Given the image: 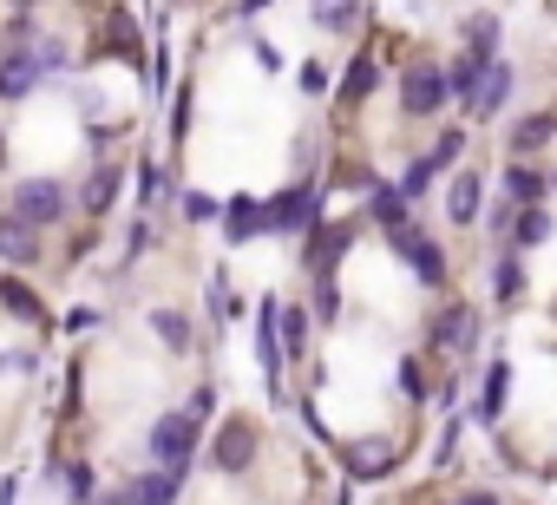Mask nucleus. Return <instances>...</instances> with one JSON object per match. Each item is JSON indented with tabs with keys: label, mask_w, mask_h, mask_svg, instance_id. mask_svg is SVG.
Returning <instances> with one entry per match:
<instances>
[{
	"label": "nucleus",
	"mask_w": 557,
	"mask_h": 505,
	"mask_svg": "<svg viewBox=\"0 0 557 505\" xmlns=\"http://www.w3.org/2000/svg\"><path fill=\"white\" fill-rule=\"evenodd\" d=\"M459 505H498V498H492V492H466Z\"/></svg>",
	"instance_id": "32"
},
{
	"label": "nucleus",
	"mask_w": 557,
	"mask_h": 505,
	"mask_svg": "<svg viewBox=\"0 0 557 505\" xmlns=\"http://www.w3.org/2000/svg\"><path fill=\"white\" fill-rule=\"evenodd\" d=\"M119 197V171L106 164V171H92V184H86V210H106Z\"/></svg>",
	"instance_id": "23"
},
{
	"label": "nucleus",
	"mask_w": 557,
	"mask_h": 505,
	"mask_svg": "<svg viewBox=\"0 0 557 505\" xmlns=\"http://www.w3.org/2000/svg\"><path fill=\"white\" fill-rule=\"evenodd\" d=\"M309 217H315V184H296V190L262 204V236H296Z\"/></svg>",
	"instance_id": "2"
},
{
	"label": "nucleus",
	"mask_w": 557,
	"mask_h": 505,
	"mask_svg": "<svg viewBox=\"0 0 557 505\" xmlns=\"http://www.w3.org/2000/svg\"><path fill=\"white\" fill-rule=\"evenodd\" d=\"M505 394H511V361H492V368H485V407H479V414H485V420H498Z\"/></svg>",
	"instance_id": "20"
},
{
	"label": "nucleus",
	"mask_w": 557,
	"mask_h": 505,
	"mask_svg": "<svg viewBox=\"0 0 557 505\" xmlns=\"http://www.w3.org/2000/svg\"><path fill=\"white\" fill-rule=\"evenodd\" d=\"M544 184H550V177H544V171H531V164H511V171H505V190H511V197H518L524 210H531V204L544 197Z\"/></svg>",
	"instance_id": "16"
},
{
	"label": "nucleus",
	"mask_w": 557,
	"mask_h": 505,
	"mask_svg": "<svg viewBox=\"0 0 557 505\" xmlns=\"http://www.w3.org/2000/svg\"><path fill=\"white\" fill-rule=\"evenodd\" d=\"M505 99H511V66H505V60H492V73L479 79V99H472V112H479V119H492Z\"/></svg>",
	"instance_id": "12"
},
{
	"label": "nucleus",
	"mask_w": 557,
	"mask_h": 505,
	"mask_svg": "<svg viewBox=\"0 0 557 505\" xmlns=\"http://www.w3.org/2000/svg\"><path fill=\"white\" fill-rule=\"evenodd\" d=\"M446 210H453V223H472V217H479V177H453Z\"/></svg>",
	"instance_id": "19"
},
{
	"label": "nucleus",
	"mask_w": 557,
	"mask_h": 505,
	"mask_svg": "<svg viewBox=\"0 0 557 505\" xmlns=\"http://www.w3.org/2000/svg\"><path fill=\"white\" fill-rule=\"evenodd\" d=\"M275 329H283V348H289V355L309 348V309H296V303H289V309H275Z\"/></svg>",
	"instance_id": "18"
},
{
	"label": "nucleus",
	"mask_w": 557,
	"mask_h": 505,
	"mask_svg": "<svg viewBox=\"0 0 557 505\" xmlns=\"http://www.w3.org/2000/svg\"><path fill=\"white\" fill-rule=\"evenodd\" d=\"M400 387H407V394H426V387H420V361H400Z\"/></svg>",
	"instance_id": "31"
},
{
	"label": "nucleus",
	"mask_w": 557,
	"mask_h": 505,
	"mask_svg": "<svg viewBox=\"0 0 557 505\" xmlns=\"http://www.w3.org/2000/svg\"><path fill=\"white\" fill-rule=\"evenodd\" d=\"M0 303H8L14 316H27V322H40V303H34V296H27L21 283H8V290H0Z\"/></svg>",
	"instance_id": "27"
},
{
	"label": "nucleus",
	"mask_w": 557,
	"mask_h": 505,
	"mask_svg": "<svg viewBox=\"0 0 557 505\" xmlns=\"http://www.w3.org/2000/svg\"><path fill=\"white\" fill-rule=\"evenodd\" d=\"M92 485H99V479H92V466H73V498H79V505L92 498Z\"/></svg>",
	"instance_id": "29"
},
{
	"label": "nucleus",
	"mask_w": 557,
	"mask_h": 505,
	"mask_svg": "<svg viewBox=\"0 0 557 505\" xmlns=\"http://www.w3.org/2000/svg\"><path fill=\"white\" fill-rule=\"evenodd\" d=\"M184 217H216V204H210V197H197V190H184Z\"/></svg>",
	"instance_id": "30"
},
{
	"label": "nucleus",
	"mask_w": 557,
	"mask_h": 505,
	"mask_svg": "<svg viewBox=\"0 0 557 505\" xmlns=\"http://www.w3.org/2000/svg\"><path fill=\"white\" fill-rule=\"evenodd\" d=\"M368 86H374V60H355V66H348V79H342V99H361Z\"/></svg>",
	"instance_id": "26"
},
{
	"label": "nucleus",
	"mask_w": 557,
	"mask_h": 505,
	"mask_svg": "<svg viewBox=\"0 0 557 505\" xmlns=\"http://www.w3.org/2000/svg\"><path fill=\"white\" fill-rule=\"evenodd\" d=\"M0 257H8L14 270H27V263L40 257V243H34V223H21V217H0Z\"/></svg>",
	"instance_id": "9"
},
{
	"label": "nucleus",
	"mask_w": 557,
	"mask_h": 505,
	"mask_svg": "<svg viewBox=\"0 0 557 505\" xmlns=\"http://www.w3.org/2000/svg\"><path fill=\"white\" fill-rule=\"evenodd\" d=\"M40 86V53H8L0 60V99H27Z\"/></svg>",
	"instance_id": "8"
},
{
	"label": "nucleus",
	"mask_w": 557,
	"mask_h": 505,
	"mask_svg": "<svg viewBox=\"0 0 557 505\" xmlns=\"http://www.w3.org/2000/svg\"><path fill=\"white\" fill-rule=\"evenodd\" d=\"M151 453H158L164 472H184L190 453H197V420H190V414H164V420L151 427Z\"/></svg>",
	"instance_id": "1"
},
{
	"label": "nucleus",
	"mask_w": 557,
	"mask_h": 505,
	"mask_svg": "<svg viewBox=\"0 0 557 505\" xmlns=\"http://www.w3.org/2000/svg\"><path fill=\"white\" fill-rule=\"evenodd\" d=\"M518 243H544L550 236V217H544V204H531V210H518V230H511Z\"/></svg>",
	"instance_id": "24"
},
{
	"label": "nucleus",
	"mask_w": 557,
	"mask_h": 505,
	"mask_svg": "<svg viewBox=\"0 0 557 505\" xmlns=\"http://www.w3.org/2000/svg\"><path fill=\"white\" fill-rule=\"evenodd\" d=\"M459 151H466V132H446V138H440V145H433V151H426V164H433V171H440V164H453V158H459Z\"/></svg>",
	"instance_id": "28"
},
{
	"label": "nucleus",
	"mask_w": 557,
	"mask_h": 505,
	"mask_svg": "<svg viewBox=\"0 0 557 505\" xmlns=\"http://www.w3.org/2000/svg\"><path fill=\"white\" fill-rule=\"evenodd\" d=\"M151 329L164 335V348H171V355H184V348H190V322H184L177 309H158V316H151Z\"/></svg>",
	"instance_id": "22"
},
{
	"label": "nucleus",
	"mask_w": 557,
	"mask_h": 505,
	"mask_svg": "<svg viewBox=\"0 0 557 505\" xmlns=\"http://www.w3.org/2000/svg\"><path fill=\"white\" fill-rule=\"evenodd\" d=\"M550 184H557V171H550Z\"/></svg>",
	"instance_id": "34"
},
{
	"label": "nucleus",
	"mask_w": 557,
	"mask_h": 505,
	"mask_svg": "<svg viewBox=\"0 0 557 505\" xmlns=\"http://www.w3.org/2000/svg\"><path fill=\"white\" fill-rule=\"evenodd\" d=\"M440 106H446V73H440V66H413V73H400V112L433 119Z\"/></svg>",
	"instance_id": "4"
},
{
	"label": "nucleus",
	"mask_w": 557,
	"mask_h": 505,
	"mask_svg": "<svg viewBox=\"0 0 557 505\" xmlns=\"http://www.w3.org/2000/svg\"><path fill=\"white\" fill-rule=\"evenodd\" d=\"M0 158H8V145H0Z\"/></svg>",
	"instance_id": "33"
},
{
	"label": "nucleus",
	"mask_w": 557,
	"mask_h": 505,
	"mask_svg": "<svg viewBox=\"0 0 557 505\" xmlns=\"http://www.w3.org/2000/svg\"><path fill=\"white\" fill-rule=\"evenodd\" d=\"M550 132H557V119L550 112H531L524 125H511V151H537V145H550Z\"/></svg>",
	"instance_id": "15"
},
{
	"label": "nucleus",
	"mask_w": 557,
	"mask_h": 505,
	"mask_svg": "<svg viewBox=\"0 0 557 505\" xmlns=\"http://www.w3.org/2000/svg\"><path fill=\"white\" fill-rule=\"evenodd\" d=\"M492 296H498V303H518V296H524V270H518L511 257L492 263Z\"/></svg>",
	"instance_id": "21"
},
{
	"label": "nucleus",
	"mask_w": 557,
	"mask_h": 505,
	"mask_svg": "<svg viewBox=\"0 0 557 505\" xmlns=\"http://www.w3.org/2000/svg\"><path fill=\"white\" fill-rule=\"evenodd\" d=\"M387 236H394V249H400V257L413 263V276H420L426 290H440V283H446V257H440V249H433V243H426L413 223H400V230H387Z\"/></svg>",
	"instance_id": "5"
},
{
	"label": "nucleus",
	"mask_w": 557,
	"mask_h": 505,
	"mask_svg": "<svg viewBox=\"0 0 557 505\" xmlns=\"http://www.w3.org/2000/svg\"><path fill=\"white\" fill-rule=\"evenodd\" d=\"M387 466H394L387 446H348V479H381Z\"/></svg>",
	"instance_id": "17"
},
{
	"label": "nucleus",
	"mask_w": 557,
	"mask_h": 505,
	"mask_svg": "<svg viewBox=\"0 0 557 505\" xmlns=\"http://www.w3.org/2000/svg\"><path fill=\"white\" fill-rule=\"evenodd\" d=\"M177 498V472H145V479H132L112 505H171Z\"/></svg>",
	"instance_id": "11"
},
{
	"label": "nucleus",
	"mask_w": 557,
	"mask_h": 505,
	"mask_svg": "<svg viewBox=\"0 0 557 505\" xmlns=\"http://www.w3.org/2000/svg\"><path fill=\"white\" fill-rule=\"evenodd\" d=\"M355 243V223H315V243H309V270L315 276H329L335 263H342V249Z\"/></svg>",
	"instance_id": "7"
},
{
	"label": "nucleus",
	"mask_w": 557,
	"mask_h": 505,
	"mask_svg": "<svg viewBox=\"0 0 557 505\" xmlns=\"http://www.w3.org/2000/svg\"><path fill=\"white\" fill-rule=\"evenodd\" d=\"M472 329H479V322H472V309H446V316L433 322V342H440V348H453V355H466V348H472Z\"/></svg>",
	"instance_id": "13"
},
{
	"label": "nucleus",
	"mask_w": 557,
	"mask_h": 505,
	"mask_svg": "<svg viewBox=\"0 0 557 505\" xmlns=\"http://www.w3.org/2000/svg\"><path fill=\"white\" fill-rule=\"evenodd\" d=\"M210 459H216L223 472H243V466L256 459V427H249L243 414H230V420H223V433H216V453H210Z\"/></svg>",
	"instance_id": "6"
},
{
	"label": "nucleus",
	"mask_w": 557,
	"mask_h": 505,
	"mask_svg": "<svg viewBox=\"0 0 557 505\" xmlns=\"http://www.w3.org/2000/svg\"><path fill=\"white\" fill-rule=\"evenodd\" d=\"M262 236V204L256 197H230L223 204V243H249Z\"/></svg>",
	"instance_id": "10"
},
{
	"label": "nucleus",
	"mask_w": 557,
	"mask_h": 505,
	"mask_svg": "<svg viewBox=\"0 0 557 505\" xmlns=\"http://www.w3.org/2000/svg\"><path fill=\"white\" fill-rule=\"evenodd\" d=\"M60 210H66V190H60L53 177H27V184L14 190V217H21V223H34V230L60 223Z\"/></svg>",
	"instance_id": "3"
},
{
	"label": "nucleus",
	"mask_w": 557,
	"mask_h": 505,
	"mask_svg": "<svg viewBox=\"0 0 557 505\" xmlns=\"http://www.w3.org/2000/svg\"><path fill=\"white\" fill-rule=\"evenodd\" d=\"M400 204H407L400 190H374V217H381L387 230H400V223H407V210H400Z\"/></svg>",
	"instance_id": "25"
},
{
	"label": "nucleus",
	"mask_w": 557,
	"mask_h": 505,
	"mask_svg": "<svg viewBox=\"0 0 557 505\" xmlns=\"http://www.w3.org/2000/svg\"><path fill=\"white\" fill-rule=\"evenodd\" d=\"M309 14H315L322 34H348L355 14H361V0H309Z\"/></svg>",
	"instance_id": "14"
}]
</instances>
